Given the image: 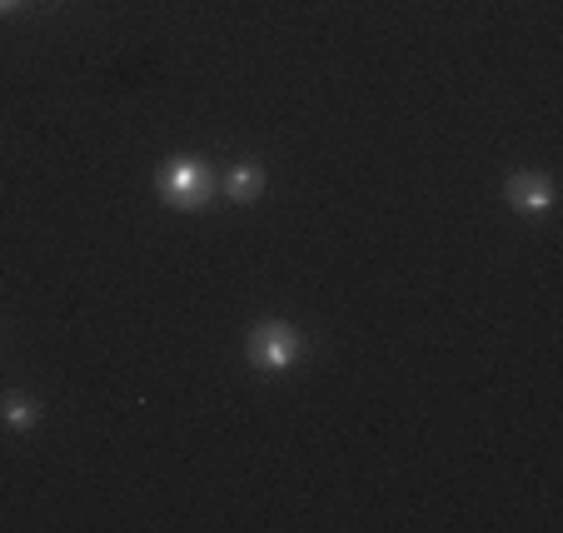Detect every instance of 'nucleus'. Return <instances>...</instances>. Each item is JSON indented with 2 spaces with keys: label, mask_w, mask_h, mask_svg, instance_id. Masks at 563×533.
<instances>
[{
  "label": "nucleus",
  "mask_w": 563,
  "mask_h": 533,
  "mask_svg": "<svg viewBox=\"0 0 563 533\" xmlns=\"http://www.w3.org/2000/svg\"><path fill=\"white\" fill-rule=\"evenodd\" d=\"M245 359L255 364L260 374H285V369H295V364L305 359V334H299L295 324H285V320H265V324L250 330Z\"/></svg>",
  "instance_id": "obj_2"
},
{
  "label": "nucleus",
  "mask_w": 563,
  "mask_h": 533,
  "mask_svg": "<svg viewBox=\"0 0 563 533\" xmlns=\"http://www.w3.org/2000/svg\"><path fill=\"white\" fill-rule=\"evenodd\" d=\"M214 185H220L214 170L205 160H195V155H175V160H165L159 175H155L159 200L170 204V210H180V214L205 210V204L214 200Z\"/></svg>",
  "instance_id": "obj_1"
},
{
  "label": "nucleus",
  "mask_w": 563,
  "mask_h": 533,
  "mask_svg": "<svg viewBox=\"0 0 563 533\" xmlns=\"http://www.w3.org/2000/svg\"><path fill=\"white\" fill-rule=\"evenodd\" d=\"M504 200H509L514 214H549L553 200H559V190H553V180L543 170H519V175H509V185H504Z\"/></svg>",
  "instance_id": "obj_3"
},
{
  "label": "nucleus",
  "mask_w": 563,
  "mask_h": 533,
  "mask_svg": "<svg viewBox=\"0 0 563 533\" xmlns=\"http://www.w3.org/2000/svg\"><path fill=\"white\" fill-rule=\"evenodd\" d=\"M0 424L15 429V434H31V429L41 424V404H35L25 389H5V395H0Z\"/></svg>",
  "instance_id": "obj_5"
},
{
  "label": "nucleus",
  "mask_w": 563,
  "mask_h": 533,
  "mask_svg": "<svg viewBox=\"0 0 563 533\" xmlns=\"http://www.w3.org/2000/svg\"><path fill=\"white\" fill-rule=\"evenodd\" d=\"M220 190H224V200H234V204H255L260 195H265V165L260 160H234L230 175L220 180Z\"/></svg>",
  "instance_id": "obj_4"
},
{
  "label": "nucleus",
  "mask_w": 563,
  "mask_h": 533,
  "mask_svg": "<svg viewBox=\"0 0 563 533\" xmlns=\"http://www.w3.org/2000/svg\"><path fill=\"white\" fill-rule=\"evenodd\" d=\"M15 5H21V0H0V15H11Z\"/></svg>",
  "instance_id": "obj_6"
}]
</instances>
